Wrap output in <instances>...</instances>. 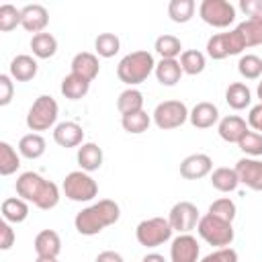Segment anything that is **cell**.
<instances>
[{"label":"cell","instance_id":"cell-1","mask_svg":"<svg viewBox=\"0 0 262 262\" xmlns=\"http://www.w3.org/2000/svg\"><path fill=\"white\" fill-rule=\"evenodd\" d=\"M16 194L27 203H33L37 209L49 211L59 203V188L55 182L43 178L37 172H23L16 178Z\"/></svg>","mask_w":262,"mask_h":262},{"label":"cell","instance_id":"cell-2","mask_svg":"<svg viewBox=\"0 0 262 262\" xmlns=\"http://www.w3.org/2000/svg\"><path fill=\"white\" fill-rule=\"evenodd\" d=\"M119 217H121L119 205L111 199H100L98 203L82 209L76 215L74 225H76L78 233H82V235H96L104 227L115 225L119 221Z\"/></svg>","mask_w":262,"mask_h":262},{"label":"cell","instance_id":"cell-3","mask_svg":"<svg viewBox=\"0 0 262 262\" xmlns=\"http://www.w3.org/2000/svg\"><path fill=\"white\" fill-rule=\"evenodd\" d=\"M156 70V61H154V55L149 51H133V53H127L119 66H117V76L123 84L127 86H137L141 82H145L149 78V74Z\"/></svg>","mask_w":262,"mask_h":262},{"label":"cell","instance_id":"cell-4","mask_svg":"<svg viewBox=\"0 0 262 262\" xmlns=\"http://www.w3.org/2000/svg\"><path fill=\"white\" fill-rule=\"evenodd\" d=\"M196 231L199 235L209 244V246H215V248H227L231 242H233V227L229 221H223L211 213L203 215L199 219V225H196Z\"/></svg>","mask_w":262,"mask_h":262},{"label":"cell","instance_id":"cell-5","mask_svg":"<svg viewBox=\"0 0 262 262\" xmlns=\"http://www.w3.org/2000/svg\"><path fill=\"white\" fill-rule=\"evenodd\" d=\"M57 113H59V106L55 98L49 94H41L27 113V127L31 131H47L49 127L55 125Z\"/></svg>","mask_w":262,"mask_h":262},{"label":"cell","instance_id":"cell-6","mask_svg":"<svg viewBox=\"0 0 262 262\" xmlns=\"http://www.w3.org/2000/svg\"><path fill=\"white\" fill-rule=\"evenodd\" d=\"M66 196L70 201H76V203H88L92 201L96 194H98V184L96 180L84 172V170H74L70 172L66 178H63V184H61Z\"/></svg>","mask_w":262,"mask_h":262},{"label":"cell","instance_id":"cell-7","mask_svg":"<svg viewBox=\"0 0 262 262\" xmlns=\"http://www.w3.org/2000/svg\"><path fill=\"white\" fill-rule=\"evenodd\" d=\"M172 225L168 219L164 217H151V219H143L137 229H135V237L141 246L145 248H158L162 244H166L172 237Z\"/></svg>","mask_w":262,"mask_h":262},{"label":"cell","instance_id":"cell-8","mask_svg":"<svg viewBox=\"0 0 262 262\" xmlns=\"http://www.w3.org/2000/svg\"><path fill=\"white\" fill-rule=\"evenodd\" d=\"M246 49V41L237 29L227 33H217L207 41V55L211 59H225L229 55H237Z\"/></svg>","mask_w":262,"mask_h":262},{"label":"cell","instance_id":"cell-9","mask_svg":"<svg viewBox=\"0 0 262 262\" xmlns=\"http://www.w3.org/2000/svg\"><path fill=\"white\" fill-rule=\"evenodd\" d=\"M199 16L215 29H225L235 20V6L227 0H203Z\"/></svg>","mask_w":262,"mask_h":262},{"label":"cell","instance_id":"cell-10","mask_svg":"<svg viewBox=\"0 0 262 262\" xmlns=\"http://www.w3.org/2000/svg\"><path fill=\"white\" fill-rule=\"evenodd\" d=\"M188 115L190 113H188V108L182 100H164L154 111V123L158 125V129L170 131V129H176V127L184 125Z\"/></svg>","mask_w":262,"mask_h":262},{"label":"cell","instance_id":"cell-11","mask_svg":"<svg viewBox=\"0 0 262 262\" xmlns=\"http://www.w3.org/2000/svg\"><path fill=\"white\" fill-rule=\"evenodd\" d=\"M199 209L196 205H192L190 201H180L176 203L172 209H170V215H168V221L172 225L174 231L178 233H188L190 229H194L199 225Z\"/></svg>","mask_w":262,"mask_h":262},{"label":"cell","instance_id":"cell-12","mask_svg":"<svg viewBox=\"0 0 262 262\" xmlns=\"http://www.w3.org/2000/svg\"><path fill=\"white\" fill-rule=\"evenodd\" d=\"M235 172L242 184H246L256 192H262V160L242 158L235 164Z\"/></svg>","mask_w":262,"mask_h":262},{"label":"cell","instance_id":"cell-13","mask_svg":"<svg viewBox=\"0 0 262 262\" xmlns=\"http://www.w3.org/2000/svg\"><path fill=\"white\" fill-rule=\"evenodd\" d=\"M213 160L207 154H190L180 162V176L186 180H199L211 174Z\"/></svg>","mask_w":262,"mask_h":262},{"label":"cell","instance_id":"cell-14","mask_svg":"<svg viewBox=\"0 0 262 262\" xmlns=\"http://www.w3.org/2000/svg\"><path fill=\"white\" fill-rule=\"evenodd\" d=\"M172 262H199V244L190 233H180L170 246Z\"/></svg>","mask_w":262,"mask_h":262},{"label":"cell","instance_id":"cell-15","mask_svg":"<svg viewBox=\"0 0 262 262\" xmlns=\"http://www.w3.org/2000/svg\"><path fill=\"white\" fill-rule=\"evenodd\" d=\"M20 16H23V20H20L23 29L29 33H35V35L43 33V29L49 23V12L41 4H27L25 8H20Z\"/></svg>","mask_w":262,"mask_h":262},{"label":"cell","instance_id":"cell-16","mask_svg":"<svg viewBox=\"0 0 262 262\" xmlns=\"http://www.w3.org/2000/svg\"><path fill=\"white\" fill-rule=\"evenodd\" d=\"M248 127H250V125H248L242 117H237V115H227V117H223V119L219 121L217 131H219V137H221L223 141H227V143H239L242 137L250 131Z\"/></svg>","mask_w":262,"mask_h":262},{"label":"cell","instance_id":"cell-17","mask_svg":"<svg viewBox=\"0 0 262 262\" xmlns=\"http://www.w3.org/2000/svg\"><path fill=\"white\" fill-rule=\"evenodd\" d=\"M84 129L74 121H63L53 129V141L59 147H78L82 145Z\"/></svg>","mask_w":262,"mask_h":262},{"label":"cell","instance_id":"cell-18","mask_svg":"<svg viewBox=\"0 0 262 262\" xmlns=\"http://www.w3.org/2000/svg\"><path fill=\"white\" fill-rule=\"evenodd\" d=\"M188 121L196 129H209V127H213L219 121V111H217V106L213 102L203 100V102L194 104V108L188 115Z\"/></svg>","mask_w":262,"mask_h":262},{"label":"cell","instance_id":"cell-19","mask_svg":"<svg viewBox=\"0 0 262 262\" xmlns=\"http://www.w3.org/2000/svg\"><path fill=\"white\" fill-rule=\"evenodd\" d=\"M72 72L78 74V76H82V78H86L88 82H92L98 76V72H100L98 57L94 53H90V51L76 53L74 59H72Z\"/></svg>","mask_w":262,"mask_h":262},{"label":"cell","instance_id":"cell-20","mask_svg":"<svg viewBox=\"0 0 262 262\" xmlns=\"http://www.w3.org/2000/svg\"><path fill=\"white\" fill-rule=\"evenodd\" d=\"M37 68H39L37 59L27 55V53H23V55H16L10 61L8 72H10V78H14L16 82H29V80H33L37 76Z\"/></svg>","mask_w":262,"mask_h":262},{"label":"cell","instance_id":"cell-21","mask_svg":"<svg viewBox=\"0 0 262 262\" xmlns=\"http://www.w3.org/2000/svg\"><path fill=\"white\" fill-rule=\"evenodd\" d=\"M35 252L37 256H49V258H57L61 252V239L59 233L53 229H43L37 233L35 237Z\"/></svg>","mask_w":262,"mask_h":262},{"label":"cell","instance_id":"cell-22","mask_svg":"<svg viewBox=\"0 0 262 262\" xmlns=\"http://www.w3.org/2000/svg\"><path fill=\"white\" fill-rule=\"evenodd\" d=\"M78 166L84 170V172H94L102 166V149L88 141V143H82L78 147Z\"/></svg>","mask_w":262,"mask_h":262},{"label":"cell","instance_id":"cell-23","mask_svg":"<svg viewBox=\"0 0 262 262\" xmlns=\"http://www.w3.org/2000/svg\"><path fill=\"white\" fill-rule=\"evenodd\" d=\"M0 213H2L4 221H8V223H23L29 217V205L20 196H10V199L2 201Z\"/></svg>","mask_w":262,"mask_h":262},{"label":"cell","instance_id":"cell-24","mask_svg":"<svg viewBox=\"0 0 262 262\" xmlns=\"http://www.w3.org/2000/svg\"><path fill=\"white\" fill-rule=\"evenodd\" d=\"M156 78L162 86H174L180 82L182 78V68H180V61L178 59H162L160 63H156Z\"/></svg>","mask_w":262,"mask_h":262},{"label":"cell","instance_id":"cell-25","mask_svg":"<svg viewBox=\"0 0 262 262\" xmlns=\"http://www.w3.org/2000/svg\"><path fill=\"white\" fill-rule=\"evenodd\" d=\"M90 90V82L78 74H68L63 80H61V94L70 100H80L82 96H86Z\"/></svg>","mask_w":262,"mask_h":262},{"label":"cell","instance_id":"cell-26","mask_svg":"<svg viewBox=\"0 0 262 262\" xmlns=\"http://www.w3.org/2000/svg\"><path fill=\"white\" fill-rule=\"evenodd\" d=\"M225 102L233 108V111H242L246 106H250L252 102V92L244 82H233L227 86L225 90Z\"/></svg>","mask_w":262,"mask_h":262},{"label":"cell","instance_id":"cell-27","mask_svg":"<svg viewBox=\"0 0 262 262\" xmlns=\"http://www.w3.org/2000/svg\"><path fill=\"white\" fill-rule=\"evenodd\" d=\"M45 147H47V143H45L43 135H39V133H27V135H23L20 141H18V151H20V156L27 158V160H37V158H41V156L45 154Z\"/></svg>","mask_w":262,"mask_h":262},{"label":"cell","instance_id":"cell-28","mask_svg":"<svg viewBox=\"0 0 262 262\" xmlns=\"http://www.w3.org/2000/svg\"><path fill=\"white\" fill-rule=\"evenodd\" d=\"M211 184L219 192H231V190H235L237 184H239V178H237L235 168H225V166L223 168H215L211 172Z\"/></svg>","mask_w":262,"mask_h":262},{"label":"cell","instance_id":"cell-29","mask_svg":"<svg viewBox=\"0 0 262 262\" xmlns=\"http://www.w3.org/2000/svg\"><path fill=\"white\" fill-rule=\"evenodd\" d=\"M117 108H119L121 117L143 111V94H141L137 88H127V90H123V92L119 94V98H117Z\"/></svg>","mask_w":262,"mask_h":262},{"label":"cell","instance_id":"cell-30","mask_svg":"<svg viewBox=\"0 0 262 262\" xmlns=\"http://www.w3.org/2000/svg\"><path fill=\"white\" fill-rule=\"evenodd\" d=\"M31 49H33V55L39 57V59H49L55 55L57 51V39L51 35V33H39V35H33L31 39Z\"/></svg>","mask_w":262,"mask_h":262},{"label":"cell","instance_id":"cell-31","mask_svg":"<svg viewBox=\"0 0 262 262\" xmlns=\"http://www.w3.org/2000/svg\"><path fill=\"white\" fill-rule=\"evenodd\" d=\"M244 41H246V47H256V45H262V16H256V18H248L244 23H239L235 27Z\"/></svg>","mask_w":262,"mask_h":262},{"label":"cell","instance_id":"cell-32","mask_svg":"<svg viewBox=\"0 0 262 262\" xmlns=\"http://www.w3.org/2000/svg\"><path fill=\"white\" fill-rule=\"evenodd\" d=\"M205 66H207V57H205L203 51H199V49H186V51H182V55H180V68H182L184 74L196 76V74H201L205 70Z\"/></svg>","mask_w":262,"mask_h":262},{"label":"cell","instance_id":"cell-33","mask_svg":"<svg viewBox=\"0 0 262 262\" xmlns=\"http://www.w3.org/2000/svg\"><path fill=\"white\" fill-rule=\"evenodd\" d=\"M18 166H20V158L16 149L8 141H0V174L10 176L18 170Z\"/></svg>","mask_w":262,"mask_h":262},{"label":"cell","instance_id":"cell-34","mask_svg":"<svg viewBox=\"0 0 262 262\" xmlns=\"http://www.w3.org/2000/svg\"><path fill=\"white\" fill-rule=\"evenodd\" d=\"M194 0H170L168 4V16L174 20V23H188L192 16H194Z\"/></svg>","mask_w":262,"mask_h":262},{"label":"cell","instance_id":"cell-35","mask_svg":"<svg viewBox=\"0 0 262 262\" xmlns=\"http://www.w3.org/2000/svg\"><path fill=\"white\" fill-rule=\"evenodd\" d=\"M156 51L162 55V59H176L182 55V43L174 35H160L156 39Z\"/></svg>","mask_w":262,"mask_h":262},{"label":"cell","instance_id":"cell-36","mask_svg":"<svg viewBox=\"0 0 262 262\" xmlns=\"http://www.w3.org/2000/svg\"><path fill=\"white\" fill-rule=\"evenodd\" d=\"M94 49H96V53L100 57H106L108 59V57H113V55L119 53L121 41H119V37L115 33H100L96 37V41H94Z\"/></svg>","mask_w":262,"mask_h":262},{"label":"cell","instance_id":"cell-37","mask_svg":"<svg viewBox=\"0 0 262 262\" xmlns=\"http://www.w3.org/2000/svg\"><path fill=\"white\" fill-rule=\"evenodd\" d=\"M149 123H151V119H149V115H147L145 111H139V113L121 117V125H123V129H125L127 133H133V135H139V133L147 131Z\"/></svg>","mask_w":262,"mask_h":262},{"label":"cell","instance_id":"cell-38","mask_svg":"<svg viewBox=\"0 0 262 262\" xmlns=\"http://www.w3.org/2000/svg\"><path fill=\"white\" fill-rule=\"evenodd\" d=\"M237 72L246 78V80H256L262 76V59L254 53H246L239 57L237 61Z\"/></svg>","mask_w":262,"mask_h":262},{"label":"cell","instance_id":"cell-39","mask_svg":"<svg viewBox=\"0 0 262 262\" xmlns=\"http://www.w3.org/2000/svg\"><path fill=\"white\" fill-rule=\"evenodd\" d=\"M209 213H211V215H215V217H219V219H223V221H229V223H231V221L235 219L237 209H235V203H233L231 199L221 196V199H217V201H213V203H211Z\"/></svg>","mask_w":262,"mask_h":262},{"label":"cell","instance_id":"cell-40","mask_svg":"<svg viewBox=\"0 0 262 262\" xmlns=\"http://www.w3.org/2000/svg\"><path fill=\"white\" fill-rule=\"evenodd\" d=\"M23 16H20V10L12 4H2L0 6V31L2 33H8L12 29H16V25H20Z\"/></svg>","mask_w":262,"mask_h":262},{"label":"cell","instance_id":"cell-41","mask_svg":"<svg viewBox=\"0 0 262 262\" xmlns=\"http://www.w3.org/2000/svg\"><path fill=\"white\" fill-rule=\"evenodd\" d=\"M237 145H239V149H242L246 156H252V158L262 156V133H258V131H248V133L242 137V141H239Z\"/></svg>","mask_w":262,"mask_h":262},{"label":"cell","instance_id":"cell-42","mask_svg":"<svg viewBox=\"0 0 262 262\" xmlns=\"http://www.w3.org/2000/svg\"><path fill=\"white\" fill-rule=\"evenodd\" d=\"M201 262H237V252L233 248H217L215 252L207 254Z\"/></svg>","mask_w":262,"mask_h":262},{"label":"cell","instance_id":"cell-43","mask_svg":"<svg viewBox=\"0 0 262 262\" xmlns=\"http://www.w3.org/2000/svg\"><path fill=\"white\" fill-rule=\"evenodd\" d=\"M12 92H14V86H12L10 74H0V106H6L12 100Z\"/></svg>","mask_w":262,"mask_h":262},{"label":"cell","instance_id":"cell-44","mask_svg":"<svg viewBox=\"0 0 262 262\" xmlns=\"http://www.w3.org/2000/svg\"><path fill=\"white\" fill-rule=\"evenodd\" d=\"M14 244V229L10 227L8 221L0 223V250H10Z\"/></svg>","mask_w":262,"mask_h":262},{"label":"cell","instance_id":"cell-45","mask_svg":"<svg viewBox=\"0 0 262 262\" xmlns=\"http://www.w3.org/2000/svg\"><path fill=\"white\" fill-rule=\"evenodd\" d=\"M239 8H242L250 18L262 16V0H242V2H239Z\"/></svg>","mask_w":262,"mask_h":262},{"label":"cell","instance_id":"cell-46","mask_svg":"<svg viewBox=\"0 0 262 262\" xmlns=\"http://www.w3.org/2000/svg\"><path fill=\"white\" fill-rule=\"evenodd\" d=\"M248 125L254 129V131H262V102L252 106L250 108V115H248Z\"/></svg>","mask_w":262,"mask_h":262},{"label":"cell","instance_id":"cell-47","mask_svg":"<svg viewBox=\"0 0 262 262\" xmlns=\"http://www.w3.org/2000/svg\"><path fill=\"white\" fill-rule=\"evenodd\" d=\"M96 262H123V256L113 252V250H106V252H100L96 256Z\"/></svg>","mask_w":262,"mask_h":262},{"label":"cell","instance_id":"cell-48","mask_svg":"<svg viewBox=\"0 0 262 262\" xmlns=\"http://www.w3.org/2000/svg\"><path fill=\"white\" fill-rule=\"evenodd\" d=\"M141 262H166V260H164V256H162V254H156V252H154V254L143 256V260H141Z\"/></svg>","mask_w":262,"mask_h":262},{"label":"cell","instance_id":"cell-49","mask_svg":"<svg viewBox=\"0 0 262 262\" xmlns=\"http://www.w3.org/2000/svg\"><path fill=\"white\" fill-rule=\"evenodd\" d=\"M35 262H57V258H49V256H37Z\"/></svg>","mask_w":262,"mask_h":262},{"label":"cell","instance_id":"cell-50","mask_svg":"<svg viewBox=\"0 0 262 262\" xmlns=\"http://www.w3.org/2000/svg\"><path fill=\"white\" fill-rule=\"evenodd\" d=\"M258 98H260V102H262V78H260V82H258Z\"/></svg>","mask_w":262,"mask_h":262}]
</instances>
